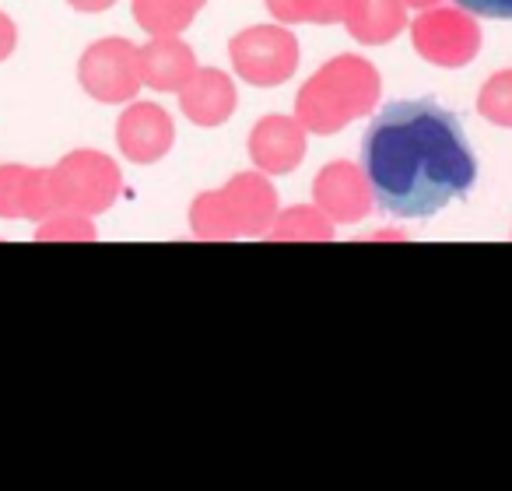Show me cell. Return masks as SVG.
Segmentation results:
<instances>
[{
  "mask_svg": "<svg viewBox=\"0 0 512 491\" xmlns=\"http://www.w3.org/2000/svg\"><path fill=\"white\" fill-rule=\"evenodd\" d=\"M362 169L379 211L393 218H432L477 183L467 130L435 99L390 102L365 130Z\"/></svg>",
  "mask_w": 512,
  "mask_h": 491,
  "instance_id": "6da1fadb",
  "label": "cell"
},
{
  "mask_svg": "<svg viewBox=\"0 0 512 491\" xmlns=\"http://www.w3.org/2000/svg\"><path fill=\"white\" fill-rule=\"evenodd\" d=\"M467 15L491 18V22H512V0H453Z\"/></svg>",
  "mask_w": 512,
  "mask_h": 491,
  "instance_id": "7a4b0ae2",
  "label": "cell"
}]
</instances>
